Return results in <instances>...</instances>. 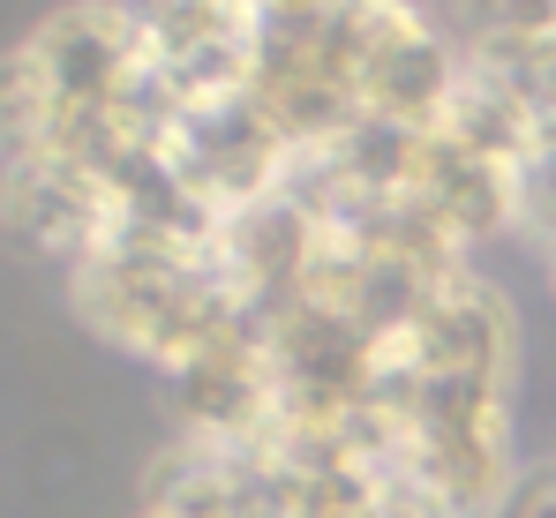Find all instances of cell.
<instances>
[{
    "mask_svg": "<svg viewBox=\"0 0 556 518\" xmlns=\"http://www.w3.org/2000/svg\"><path fill=\"white\" fill-rule=\"evenodd\" d=\"M211 249L151 241V233H105L91 256L68 270V301L105 345L181 376L203 345L226 339L249 316Z\"/></svg>",
    "mask_w": 556,
    "mask_h": 518,
    "instance_id": "6da1fadb",
    "label": "cell"
},
{
    "mask_svg": "<svg viewBox=\"0 0 556 518\" xmlns=\"http://www.w3.org/2000/svg\"><path fill=\"white\" fill-rule=\"evenodd\" d=\"M391 368H406V376L511 383V368H519V316H511V301L466 263V270H452V278L414 308V324L391 339Z\"/></svg>",
    "mask_w": 556,
    "mask_h": 518,
    "instance_id": "7a4b0ae2",
    "label": "cell"
},
{
    "mask_svg": "<svg viewBox=\"0 0 556 518\" xmlns=\"http://www.w3.org/2000/svg\"><path fill=\"white\" fill-rule=\"evenodd\" d=\"M151 518H271V458L174 435L143 473Z\"/></svg>",
    "mask_w": 556,
    "mask_h": 518,
    "instance_id": "3957f363",
    "label": "cell"
},
{
    "mask_svg": "<svg viewBox=\"0 0 556 518\" xmlns=\"http://www.w3.org/2000/svg\"><path fill=\"white\" fill-rule=\"evenodd\" d=\"M452 38H459V53L473 68H504V61L556 38V0H459Z\"/></svg>",
    "mask_w": 556,
    "mask_h": 518,
    "instance_id": "277c9868",
    "label": "cell"
},
{
    "mask_svg": "<svg viewBox=\"0 0 556 518\" xmlns=\"http://www.w3.org/2000/svg\"><path fill=\"white\" fill-rule=\"evenodd\" d=\"M46 143H53V105L30 76V61L8 53L0 61V180L23 173L30 159H46Z\"/></svg>",
    "mask_w": 556,
    "mask_h": 518,
    "instance_id": "5b68a950",
    "label": "cell"
},
{
    "mask_svg": "<svg viewBox=\"0 0 556 518\" xmlns=\"http://www.w3.org/2000/svg\"><path fill=\"white\" fill-rule=\"evenodd\" d=\"M511 233H527L542 256H556V128H542L527 159L511 166Z\"/></svg>",
    "mask_w": 556,
    "mask_h": 518,
    "instance_id": "8992f818",
    "label": "cell"
},
{
    "mask_svg": "<svg viewBox=\"0 0 556 518\" xmlns=\"http://www.w3.org/2000/svg\"><path fill=\"white\" fill-rule=\"evenodd\" d=\"M489 76L519 90L527 113H534L542 128H556V38H549V46H534V53H519V61H504V68H489Z\"/></svg>",
    "mask_w": 556,
    "mask_h": 518,
    "instance_id": "52a82bcc",
    "label": "cell"
},
{
    "mask_svg": "<svg viewBox=\"0 0 556 518\" xmlns=\"http://www.w3.org/2000/svg\"><path fill=\"white\" fill-rule=\"evenodd\" d=\"M496 518H556V466H519V481L504 489Z\"/></svg>",
    "mask_w": 556,
    "mask_h": 518,
    "instance_id": "ba28073f",
    "label": "cell"
},
{
    "mask_svg": "<svg viewBox=\"0 0 556 518\" xmlns=\"http://www.w3.org/2000/svg\"><path fill=\"white\" fill-rule=\"evenodd\" d=\"M549 278H556V256H549Z\"/></svg>",
    "mask_w": 556,
    "mask_h": 518,
    "instance_id": "9c48e42d",
    "label": "cell"
},
{
    "mask_svg": "<svg viewBox=\"0 0 556 518\" xmlns=\"http://www.w3.org/2000/svg\"><path fill=\"white\" fill-rule=\"evenodd\" d=\"M136 518H151V511H136Z\"/></svg>",
    "mask_w": 556,
    "mask_h": 518,
    "instance_id": "30bf717a",
    "label": "cell"
},
{
    "mask_svg": "<svg viewBox=\"0 0 556 518\" xmlns=\"http://www.w3.org/2000/svg\"><path fill=\"white\" fill-rule=\"evenodd\" d=\"M249 8H256V0H249Z\"/></svg>",
    "mask_w": 556,
    "mask_h": 518,
    "instance_id": "8fae6325",
    "label": "cell"
}]
</instances>
